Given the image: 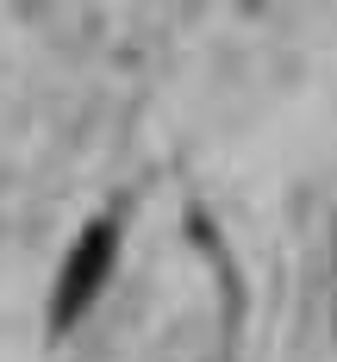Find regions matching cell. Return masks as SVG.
<instances>
[{"label":"cell","instance_id":"cell-1","mask_svg":"<svg viewBox=\"0 0 337 362\" xmlns=\"http://www.w3.org/2000/svg\"><path fill=\"white\" fill-rule=\"evenodd\" d=\"M107 262H112V231H88L81 250L69 256V275H63V293H57V319H75L88 306V293L100 288Z\"/></svg>","mask_w":337,"mask_h":362}]
</instances>
